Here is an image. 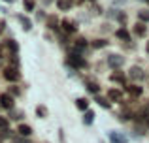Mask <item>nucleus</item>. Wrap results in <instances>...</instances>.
<instances>
[{
	"label": "nucleus",
	"mask_w": 149,
	"mask_h": 143,
	"mask_svg": "<svg viewBox=\"0 0 149 143\" xmlns=\"http://www.w3.org/2000/svg\"><path fill=\"white\" fill-rule=\"evenodd\" d=\"M66 62L74 68V70H81V68H87V60L83 59L81 55H76V53H70L68 55V60Z\"/></svg>",
	"instance_id": "obj_1"
},
{
	"label": "nucleus",
	"mask_w": 149,
	"mask_h": 143,
	"mask_svg": "<svg viewBox=\"0 0 149 143\" xmlns=\"http://www.w3.org/2000/svg\"><path fill=\"white\" fill-rule=\"evenodd\" d=\"M106 62H108V66L111 68V70H119V68H123V64H125V57L113 53V55H108Z\"/></svg>",
	"instance_id": "obj_2"
},
{
	"label": "nucleus",
	"mask_w": 149,
	"mask_h": 143,
	"mask_svg": "<svg viewBox=\"0 0 149 143\" xmlns=\"http://www.w3.org/2000/svg\"><path fill=\"white\" fill-rule=\"evenodd\" d=\"M2 75H4V79H6V81L15 83V81H19L21 73H19V70L15 66H6V68H4V72H2Z\"/></svg>",
	"instance_id": "obj_3"
},
{
	"label": "nucleus",
	"mask_w": 149,
	"mask_h": 143,
	"mask_svg": "<svg viewBox=\"0 0 149 143\" xmlns=\"http://www.w3.org/2000/svg\"><path fill=\"white\" fill-rule=\"evenodd\" d=\"M61 28H62V32H64V34H76L79 26H77V23H74V21L62 19V21H61Z\"/></svg>",
	"instance_id": "obj_4"
},
{
	"label": "nucleus",
	"mask_w": 149,
	"mask_h": 143,
	"mask_svg": "<svg viewBox=\"0 0 149 143\" xmlns=\"http://www.w3.org/2000/svg\"><path fill=\"white\" fill-rule=\"evenodd\" d=\"M87 47H89V41L85 40V38H77V40L74 41V51L72 53H76V55H83V53L87 51Z\"/></svg>",
	"instance_id": "obj_5"
},
{
	"label": "nucleus",
	"mask_w": 149,
	"mask_h": 143,
	"mask_svg": "<svg viewBox=\"0 0 149 143\" xmlns=\"http://www.w3.org/2000/svg\"><path fill=\"white\" fill-rule=\"evenodd\" d=\"M13 104H15V98L11 94H8V92H4V94H0V106L4 107V109H13Z\"/></svg>",
	"instance_id": "obj_6"
},
{
	"label": "nucleus",
	"mask_w": 149,
	"mask_h": 143,
	"mask_svg": "<svg viewBox=\"0 0 149 143\" xmlns=\"http://www.w3.org/2000/svg\"><path fill=\"white\" fill-rule=\"evenodd\" d=\"M128 77H130L132 81H142L143 77H146V73H143V70L140 66H132L130 72H128Z\"/></svg>",
	"instance_id": "obj_7"
},
{
	"label": "nucleus",
	"mask_w": 149,
	"mask_h": 143,
	"mask_svg": "<svg viewBox=\"0 0 149 143\" xmlns=\"http://www.w3.org/2000/svg\"><path fill=\"white\" fill-rule=\"evenodd\" d=\"M109 79H111L113 83H119L121 87H127V75H125L123 72H117V70H115L111 75H109Z\"/></svg>",
	"instance_id": "obj_8"
},
{
	"label": "nucleus",
	"mask_w": 149,
	"mask_h": 143,
	"mask_svg": "<svg viewBox=\"0 0 149 143\" xmlns=\"http://www.w3.org/2000/svg\"><path fill=\"white\" fill-rule=\"evenodd\" d=\"M108 100L109 102H123V90H119V88H109Z\"/></svg>",
	"instance_id": "obj_9"
},
{
	"label": "nucleus",
	"mask_w": 149,
	"mask_h": 143,
	"mask_svg": "<svg viewBox=\"0 0 149 143\" xmlns=\"http://www.w3.org/2000/svg\"><path fill=\"white\" fill-rule=\"evenodd\" d=\"M125 90H127L132 98H140V96H142V92H143V88L140 87V85H127V87H125Z\"/></svg>",
	"instance_id": "obj_10"
},
{
	"label": "nucleus",
	"mask_w": 149,
	"mask_h": 143,
	"mask_svg": "<svg viewBox=\"0 0 149 143\" xmlns=\"http://www.w3.org/2000/svg\"><path fill=\"white\" fill-rule=\"evenodd\" d=\"M17 21L21 23V26H23V30H25V32H29V30L32 28V21H30V19L26 17V15L19 13V15H17Z\"/></svg>",
	"instance_id": "obj_11"
},
{
	"label": "nucleus",
	"mask_w": 149,
	"mask_h": 143,
	"mask_svg": "<svg viewBox=\"0 0 149 143\" xmlns=\"http://www.w3.org/2000/svg\"><path fill=\"white\" fill-rule=\"evenodd\" d=\"M115 36L119 38L121 41H130V40H132V38H130V32H128L125 26H121L119 30H115Z\"/></svg>",
	"instance_id": "obj_12"
},
{
	"label": "nucleus",
	"mask_w": 149,
	"mask_h": 143,
	"mask_svg": "<svg viewBox=\"0 0 149 143\" xmlns=\"http://www.w3.org/2000/svg\"><path fill=\"white\" fill-rule=\"evenodd\" d=\"M17 136H21V137L32 136V128H30L29 124H19V126H17Z\"/></svg>",
	"instance_id": "obj_13"
},
{
	"label": "nucleus",
	"mask_w": 149,
	"mask_h": 143,
	"mask_svg": "<svg viewBox=\"0 0 149 143\" xmlns=\"http://www.w3.org/2000/svg\"><path fill=\"white\" fill-rule=\"evenodd\" d=\"M134 34H136V36H138V38H143V36H146V34H147V26H146V23H136V25H134Z\"/></svg>",
	"instance_id": "obj_14"
},
{
	"label": "nucleus",
	"mask_w": 149,
	"mask_h": 143,
	"mask_svg": "<svg viewBox=\"0 0 149 143\" xmlns=\"http://www.w3.org/2000/svg\"><path fill=\"white\" fill-rule=\"evenodd\" d=\"M47 26L51 30H58V28H61V21H58L55 15H49V17H47Z\"/></svg>",
	"instance_id": "obj_15"
},
{
	"label": "nucleus",
	"mask_w": 149,
	"mask_h": 143,
	"mask_svg": "<svg viewBox=\"0 0 149 143\" xmlns=\"http://www.w3.org/2000/svg\"><path fill=\"white\" fill-rule=\"evenodd\" d=\"M72 6H74L72 0H57V8H58L61 11H68Z\"/></svg>",
	"instance_id": "obj_16"
},
{
	"label": "nucleus",
	"mask_w": 149,
	"mask_h": 143,
	"mask_svg": "<svg viewBox=\"0 0 149 143\" xmlns=\"http://www.w3.org/2000/svg\"><path fill=\"white\" fill-rule=\"evenodd\" d=\"M76 107H77L79 111H83V113H85V111H89V102H87V98H77V100H76Z\"/></svg>",
	"instance_id": "obj_17"
},
{
	"label": "nucleus",
	"mask_w": 149,
	"mask_h": 143,
	"mask_svg": "<svg viewBox=\"0 0 149 143\" xmlns=\"http://www.w3.org/2000/svg\"><path fill=\"white\" fill-rule=\"evenodd\" d=\"M93 122H95V111H85V115H83V124L85 126H91Z\"/></svg>",
	"instance_id": "obj_18"
},
{
	"label": "nucleus",
	"mask_w": 149,
	"mask_h": 143,
	"mask_svg": "<svg viewBox=\"0 0 149 143\" xmlns=\"http://www.w3.org/2000/svg\"><path fill=\"white\" fill-rule=\"evenodd\" d=\"M6 47H8V51H10L11 55H17V53H19V45H17V41H15V40H8L6 41Z\"/></svg>",
	"instance_id": "obj_19"
},
{
	"label": "nucleus",
	"mask_w": 149,
	"mask_h": 143,
	"mask_svg": "<svg viewBox=\"0 0 149 143\" xmlns=\"http://www.w3.org/2000/svg\"><path fill=\"white\" fill-rule=\"evenodd\" d=\"M106 45H108V40H104V38H100V40H93V41H91V47H93V49H104Z\"/></svg>",
	"instance_id": "obj_20"
},
{
	"label": "nucleus",
	"mask_w": 149,
	"mask_h": 143,
	"mask_svg": "<svg viewBox=\"0 0 149 143\" xmlns=\"http://www.w3.org/2000/svg\"><path fill=\"white\" fill-rule=\"evenodd\" d=\"M23 8H25L26 13H32L34 8H36V2L34 0H23Z\"/></svg>",
	"instance_id": "obj_21"
},
{
	"label": "nucleus",
	"mask_w": 149,
	"mask_h": 143,
	"mask_svg": "<svg viewBox=\"0 0 149 143\" xmlns=\"http://www.w3.org/2000/svg\"><path fill=\"white\" fill-rule=\"evenodd\" d=\"M87 92H89V94H98V92H100L98 83H93V81H89V83H87Z\"/></svg>",
	"instance_id": "obj_22"
},
{
	"label": "nucleus",
	"mask_w": 149,
	"mask_h": 143,
	"mask_svg": "<svg viewBox=\"0 0 149 143\" xmlns=\"http://www.w3.org/2000/svg\"><path fill=\"white\" fill-rule=\"evenodd\" d=\"M138 21L149 23V10H138Z\"/></svg>",
	"instance_id": "obj_23"
},
{
	"label": "nucleus",
	"mask_w": 149,
	"mask_h": 143,
	"mask_svg": "<svg viewBox=\"0 0 149 143\" xmlns=\"http://www.w3.org/2000/svg\"><path fill=\"white\" fill-rule=\"evenodd\" d=\"M36 115L40 119H45V117H47V109H45V106H38L36 107Z\"/></svg>",
	"instance_id": "obj_24"
},
{
	"label": "nucleus",
	"mask_w": 149,
	"mask_h": 143,
	"mask_svg": "<svg viewBox=\"0 0 149 143\" xmlns=\"http://www.w3.org/2000/svg\"><path fill=\"white\" fill-rule=\"evenodd\" d=\"M96 102H98L102 107H106V109H109V107H111V102H109V100H106V98H100V96H96Z\"/></svg>",
	"instance_id": "obj_25"
},
{
	"label": "nucleus",
	"mask_w": 149,
	"mask_h": 143,
	"mask_svg": "<svg viewBox=\"0 0 149 143\" xmlns=\"http://www.w3.org/2000/svg\"><path fill=\"white\" fill-rule=\"evenodd\" d=\"M6 128H10V121L6 117H0V130H6Z\"/></svg>",
	"instance_id": "obj_26"
},
{
	"label": "nucleus",
	"mask_w": 149,
	"mask_h": 143,
	"mask_svg": "<svg viewBox=\"0 0 149 143\" xmlns=\"http://www.w3.org/2000/svg\"><path fill=\"white\" fill-rule=\"evenodd\" d=\"M132 119V113L130 111H123V113L119 115V121H130Z\"/></svg>",
	"instance_id": "obj_27"
},
{
	"label": "nucleus",
	"mask_w": 149,
	"mask_h": 143,
	"mask_svg": "<svg viewBox=\"0 0 149 143\" xmlns=\"http://www.w3.org/2000/svg\"><path fill=\"white\" fill-rule=\"evenodd\" d=\"M13 136V132H11L10 128H6V130H0V137H2V140H6V137H11Z\"/></svg>",
	"instance_id": "obj_28"
},
{
	"label": "nucleus",
	"mask_w": 149,
	"mask_h": 143,
	"mask_svg": "<svg viewBox=\"0 0 149 143\" xmlns=\"http://www.w3.org/2000/svg\"><path fill=\"white\" fill-rule=\"evenodd\" d=\"M11 119L17 121V119H23V111H11Z\"/></svg>",
	"instance_id": "obj_29"
},
{
	"label": "nucleus",
	"mask_w": 149,
	"mask_h": 143,
	"mask_svg": "<svg viewBox=\"0 0 149 143\" xmlns=\"http://www.w3.org/2000/svg\"><path fill=\"white\" fill-rule=\"evenodd\" d=\"M91 13H93V15H100V13H102V11H100V6H96V4H95V6L91 8Z\"/></svg>",
	"instance_id": "obj_30"
},
{
	"label": "nucleus",
	"mask_w": 149,
	"mask_h": 143,
	"mask_svg": "<svg viewBox=\"0 0 149 143\" xmlns=\"http://www.w3.org/2000/svg\"><path fill=\"white\" fill-rule=\"evenodd\" d=\"M13 143H30V141L26 140V137H25V140H23L21 136H17V137H13Z\"/></svg>",
	"instance_id": "obj_31"
},
{
	"label": "nucleus",
	"mask_w": 149,
	"mask_h": 143,
	"mask_svg": "<svg viewBox=\"0 0 149 143\" xmlns=\"http://www.w3.org/2000/svg\"><path fill=\"white\" fill-rule=\"evenodd\" d=\"M8 94H11V96H13V98H15V96L19 94V88H17V87H11V88H10V92H8Z\"/></svg>",
	"instance_id": "obj_32"
},
{
	"label": "nucleus",
	"mask_w": 149,
	"mask_h": 143,
	"mask_svg": "<svg viewBox=\"0 0 149 143\" xmlns=\"http://www.w3.org/2000/svg\"><path fill=\"white\" fill-rule=\"evenodd\" d=\"M4 28H6V21H4V19H0V34L4 32Z\"/></svg>",
	"instance_id": "obj_33"
},
{
	"label": "nucleus",
	"mask_w": 149,
	"mask_h": 143,
	"mask_svg": "<svg viewBox=\"0 0 149 143\" xmlns=\"http://www.w3.org/2000/svg\"><path fill=\"white\" fill-rule=\"evenodd\" d=\"M72 2H74V4H77V6H81V4H83L85 0H72Z\"/></svg>",
	"instance_id": "obj_34"
},
{
	"label": "nucleus",
	"mask_w": 149,
	"mask_h": 143,
	"mask_svg": "<svg viewBox=\"0 0 149 143\" xmlns=\"http://www.w3.org/2000/svg\"><path fill=\"white\" fill-rule=\"evenodd\" d=\"M51 2H53V0H44V4H45V6H49Z\"/></svg>",
	"instance_id": "obj_35"
},
{
	"label": "nucleus",
	"mask_w": 149,
	"mask_h": 143,
	"mask_svg": "<svg viewBox=\"0 0 149 143\" xmlns=\"http://www.w3.org/2000/svg\"><path fill=\"white\" fill-rule=\"evenodd\" d=\"M146 51H147V55H149V41L146 44Z\"/></svg>",
	"instance_id": "obj_36"
},
{
	"label": "nucleus",
	"mask_w": 149,
	"mask_h": 143,
	"mask_svg": "<svg viewBox=\"0 0 149 143\" xmlns=\"http://www.w3.org/2000/svg\"><path fill=\"white\" fill-rule=\"evenodd\" d=\"M4 2H8V4H11V2H13V0H4Z\"/></svg>",
	"instance_id": "obj_37"
},
{
	"label": "nucleus",
	"mask_w": 149,
	"mask_h": 143,
	"mask_svg": "<svg viewBox=\"0 0 149 143\" xmlns=\"http://www.w3.org/2000/svg\"><path fill=\"white\" fill-rule=\"evenodd\" d=\"M0 57H2V45H0Z\"/></svg>",
	"instance_id": "obj_38"
},
{
	"label": "nucleus",
	"mask_w": 149,
	"mask_h": 143,
	"mask_svg": "<svg viewBox=\"0 0 149 143\" xmlns=\"http://www.w3.org/2000/svg\"><path fill=\"white\" fill-rule=\"evenodd\" d=\"M111 143H121V141H111Z\"/></svg>",
	"instance_id": "obj_39"
},
{
	"label": "nucleus",
	"mask_w": 149,
	"mask_h": 143,
	"mask_svg": "<svg viewBox=\"0 0 149 143\" xmlns=\"http://www.w3.org/2000/svg\"><path fill=\"white\" fill-rule=\"evenodd\" d=\"M140 2H147V0H140Z\"/></svg>",
	"instance_id": "obj_40"
},
{
	"label": "nucleus",
	"mask_w": 149,
	"mask_h": 143,
	"mask_svg": "<svg viewBox=\"0 0 149 143\" xmlns=\"http://www.w3.org/2000/svg\"><path fill=\"white\" fill-rule=\"evenodd\" d=\"M2 141H4V140H2V137H0V143H2Z\"/></svg>",
	"instance_id": "obj_41"
},
{
	"label": "nucleus",
	"mask_w": 149,
	"mask_h": 143,
	"mask_svg": "<svg viewBox=\"0 0 149 143\" xmlns=\"http://www.w3.org/2000/svg\"><path fill=\"white\" fill-rule=\"evenodd\" d=\"M93 2H96V0H93Z\"/></svg>",
	"instance_id": "obj_42"
},
{
	"label": "nucleus",
	"mask_w": 149,
	"mask_h": 143,
	"mask_svg": "<svg viewBox=\"0 0 149 143\" xmlns=\"http://www.w3.org/2000/svg\"><path fill=\"white\" fill-rule=\"evenodd\" d=\"M147 4H149V0H147Z\"/></svg>",
	"instance_id": "obj_43"
}]
</instances>
